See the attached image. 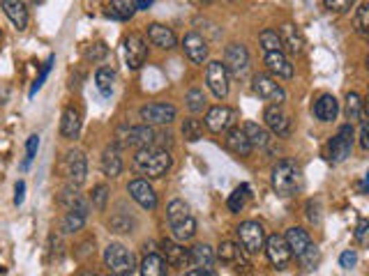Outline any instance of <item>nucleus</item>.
<instances>
[{
    "instance_id": "nucleus-40",
    "label": "nucleus",
    "mask_w": 369,
    "mask_h": 276,
    "mask_svg": "<svg viewBox=\"0 0 369 276\" xmlns=\"http://www.w3.org/2000/svg\"><path fill=\"white\" fill-rule=\"evenodd\" d=\"M187 108L192 110V113H201L203 108H206V95H203V90L199 88H192L187 92Z\"/></svg>"
},
{
    "instance_id": "nucleus-46",
    "label": "nucleus",
    "mask_w": 369,
    "mask_h": 276,
    "mask_svg": "<svg viewBox=\"0 0 369 276\" xmlns=\"http://www.w3.org/2000/svg\"><path fill=\"white\" fill-rule=\"evenodd\" d=\"M355 262H358V253H355L353 248H348V251H344V253L339 255V265L344 267V269L355 267Z\"/></svg>"
},
{
    "instance_id": "nucleus-29",
    "label": "nucleus",
    "mask_w": 369,
    "mask_h": 276,
    "mask_svg": "<svg viewBox=\"0 0 369 276\" xmlns=\"http://www.w3.org/2000/svg\"><path fill=\"white\" fill-rule=\"evenodd\" d=\"M102 170H104L106 177H118L122 172V159H120V152L115 145L104 150V155H102Z\"/></svg>"
},
{
    "instance_id": "nucleus-6",
    "label": "nucleus",
    "mask_w": 369,
    "mask_h": 276,
    "mask_svg": "<svg viewBox=\"0 0 369 276\" xmlns=\"http://www.w3.org/2000/svg\"><path fill=\"white\" fill-rule=\"evenodd\" d=\"M238 241L245 253H258L265 244V230L258 221H243L240 226L236 228Z\"/></svg>"
},
{
    "instance_id": "nucleus-39",
    "label": "nucleus",
    "mask_w": 369,
    "mask_h": 276,
    "mask_svg": "<svg viewBox=\"0 0 369 276\" xmlns=\"http://www.w3.org/2000/svg\"><path fill=\"white\" fill-rule=\"evenodd\" d=\"M108 10H111V17L120 19V21H127V19L134 17L136 7H134V3H127V0H115V3H111Z\"/></svg>"
},
{
    "instance_id": "nucleus-25",
    "label": "nucleus",
    "mask_w": 369,
    "mask_h": 276,
    "mask_svg": "<svg viewBox=\"0 0 369 276\" xmlns=\"http://www.w3.org/2000/svg\"><path fill=\"white\" fill-rule=\"evenodd\" d=\"M339 113V101L334 99V95H321L316 103H314V115L321 122H332Z\"/></svg>"
},
{
    "instance_id": "nucleus-2",
    "label": "nucleus",
    "mask_w": 369,
    "mask_h": 276,
    "mask_svg": "<svg viewBox=\"0 0 369 276\" xmlns=\"http://www.w3.org/2000/svg\"><path fill=\"white\" fill-rule=\"evenodd\" d=\"M167 217L176 241H189L196 235V219L184 200H171L167 207Z\"/></svg>"
},
{
    "instance_id": "nucleus-14",
    "label": "nucleus",
    "mask_w": 369,
    "mask_h": 276,
    "mask_svg": "<svg viewBox=\"0 0 369 276\" xmlns=\"http://www.w3.org/2000/svg\"><path fill=\"white\" fill-rule=\"evenodd\" d=\"M125 60L129 69H141L143 62L148 60V44L143 41V37L139 34H129L125 39Z\"/></svg>"
},
{
    "instance_id": "nucleus-12",
    "label": "nucleus",
    "mask_w": 369,
    "mask_h": 276,
    "mask_svg": "<svg viewBox=\"0 0 369 276\" xmlns=\"http://www.w3.org/2000/svg\"><path fill=\"white\" fill-rule=\"evenodd\" d=\"M236 110L229 106H213L206 113V127L213 131V134H224V131L234 129L236 124Z\"/></svg>"
},
{
    "instance_id": "nucleus-50",
    "label": "nucleus",
    "mask_w": 369,
    "mask_h": 276,
    "mask_svg": "<svg viewBox=\"0 0 369 276\" xmlns=\"http://www.w3.org/2000/svg\"><path fill=\"white\" fill-rule=\"evenodd\" d=\"M307 219L314 221V224H319V219H321V214H319V205L314 203V200H310V203H307Z\"/></svg>"
},
{
    "instance_id": "nucleus-17",
    "label": "nucleus",
    "mask_w": 369,
    "mask_h": 276,
    "mask_svg": "<svg viewBox=\"0 0 369 276\" xmlns=\"http://www.w3.org/2000/svg\"><path fill=\"white\" fill-rule=\"evenodd\" d=\"M127 191L129 196H132L136 203H139L143 210H155L157 207V193L153 186L148 184V179H132V182L127 184Z\"/></svg>"
},
{
    "instance_id": "nucleus-22",
    "label": "nucleus",
    "mask_w": 369,
    "mask_h": 276,
    "mask_svg": "<svg viewBox=\"0 0 369 276\" xmlns=\"http://www.w3.org/2000/svg\"><path fill=\"white\" fill-rule=\"evenodd\" d=\"M162 258H164V262L167 265H171V267H187L189 262V248H184L182 244H178V241H171V239H167V241H162Z\"/></svg>"
},
{
    "instance_id": "nucleus-28",
    "label": "nucleus",
    "mask_w": 369,
    "mask_h": 276,
    "mask_svg": "<svg viewBox=\"0 0 369 276\" xmlns=\"http://www.w3.org/2000/svg\"><path fill=\"white\" fill-rule=\"evenodd\" d=\"M81 131V113L79 108L67 106L63 110V120H60V134L65 138H77Z\"/></svg>"
},
{
    "instance_id": "nucleus-55",
    "label": "nucleus",
    "mask_w": 369,
    "mask_h": 276,
    "mask_svg": "<svg viewBox=\"0 0 369 276\" xmlns=\"http://www.w3.org/2000/svg\"><path fill=\"white\" fill-rule=\"evenodd\" d=\"M111 276H113V274H111Z\"/></svg>"
},
{
    "instance_id": "nucleus-27",
    "label": "nucleus",
    "mask_w": 369,
    "mask_h": 276,
    "mask_svg": "<svg viewBox=\"0 0 369 276\" xmlns=\"http://www.w3.org/2000/svg\"><path fill=\"white\" fill-rule=\"evenodd\" d=\"M265 65L272 74H277L279 79H293V65L289 62V58L277 51V53H265Z\"/></svg>"
},
{
    "instance_id": "nucleus-16",
    "label": "nucleus",
    "mask_w": 369,
    "mask_h": 276,
    "mask_svg": "<svg viewBox=\"0 0 369 276\" xmlns=\"http://www.w3.org/2000/svg\"><path fill=\"white\" fill-rule=\"evenodd\" d=\"M222 65L227 67L229 74L240 76L249 65V53H247V48H245V44H229Z\"/></svg>"
},
{
    "instance_id": "nucleus-30",
    "label": "nucleus",
    "mask_w": 369,
    "mask_h": 276,
    "mask_svg": "<svg viewBox=\"0 0 369 276\" xmlns=\"http://www.w3.org/2000/svg\"><path fill=\"white\" fill-rule=\"evenodd\" d=\"M243 134L247 136V141H249V145H252V150H254V148H265V145L270 143L268 129L261 127V124H256V122H245Z\"/></svg>"
},
{
    "instance_id": "nucleus-41",
    "label": "nucleus",
    "mask_w": 369,
    "mask_h": 276,
    "mask_svg": "<svg viewBox=\"0 0 369 276\" xmlns=\"http://www.w3.org/2000/svg\"><path fill=\"white\" fill-rule=\"evenodd\" d=\"M355 30H358V34H362V37H367L369 32V5L362 3L358 10H355Z\"/></svg>"
},
{
    "instance_id": "nucleus-31",
    "label": "nucleus",
    "mask_w": 369,
    "mask_h": 276,
    "mask_svg": "<svg viewBox=\"0 0 369 276\" xmlns=\"http://www.w3.org/2000/svg\"><path fill=\"white\" fill-rule=\"evenodd\" d=\"M139 269L141 276H167V262L160 253H146Z\"/></svg>"
},
{
    "instance_id": "nucleus-3",
    "label": "nucleus",
    "mask_w": 369,
    "mask_h": 276,
    "mask_svg": "<svg viewBox=\"0 0 369 276\" xmlns=\"http://www.w3.org/2000/svg\"><path fill=\"white\" fill-rule=\"evenodd\" d=\"M171 164H173V159H171L169 150L143 148V150H136V155H134L136 170H139L141 175H148V177L167 175L169 168H171Z\"/></svg>"
},
{
    "instance_id": "nucleus-44",
    "label": "nucleus",
    "mask_w": 369,
    "mask_h": 276,
    "mask_svg": "<svg viewBox=\"0 0 369 276\" xmlns=\"http://www.w3.org/2000/svg\"><path fill=\"white\" fill-rule=\"evenodd\" d=\"M51 65H53V55H51L49 60H46V65L42 67V74H39V76H37V81L32 83V88H30V97H35L37 90L42 88V83L46 81V76H49V72H51Z\"/></svg>"
},
{
    "instance_id": "nucleus-15",
    "label": "nucleus",
    "mask_w": 369,
    "mask_h": 276,
    "mask_svg": "<svg viewBox=\"0 0 369 276\" xmlns=\"http://www.w3.org/2000/svg\"><path fill=\"white\" fill-rule=\"evenodd\" d=\"M182 51L194 65H203L208 58V41L199 32H187L182 37Z\"/></svg>"
},
{
    "instance_id": "nucleus-8",
    "label": "nucleus",
    "mask_w": 369,
    "mask_h": 276,
    "mask_svg": "<svg viewBox=\"0 0 369 276\" xmlns=\"http://www.w3.org/2000/svg\"><path fill=\"white\" fill-rule=\"evenodd\" d=\"M351 150H353V124H341L337 134L332 136L330 145H328L330 161L341 164L344 159L351 157Z\"/></svg>"
},
{
    "instance_id": "nucleus-38",
    "label": "nucleus",
    "mask_w": 369,
    "mask_h": 276,
    "mask_svg": "<svg viewBox=\"0 0 369 276\" xmlns=\"http://www.w3.org/2000/svg\"><path fill=\"white\" fill-rule=\"evenodd\" d=\"M182 136H184V141H189V143H196V141H201L203 138V124L199 120H184L182 122Z\"/></svg>"
},
{
    "instance_id": "nucleus-26",
    "label": "nucleus",
    "mask_w": 369,
    "mask_h": 276,
    "mask_svg": "<svg viewBox=\"0 0 369 276\" xmlns=\"http://www.w3.org/2000/svg\"><path fill=\"white\" fill-rule=\"evenodd\" d=\"M224 143H227V150L229 152H234L236 157H249V152H252V145L247 141V136L243 134V129H229L227 131V138H224Z\"/></svg>"
},
{
    "instance_id": "nucleus-18",
    "label": "nucleus",
    "mask_w": 369,
    "mask_h": 276,
    "mask_svg": "<svg viewBox=\"0 0 369 276\" xmlns=\"http://www.w3.org/2000/svg\"><path fill=\"white\" fill-rule=\"evenodd\" d=\"M215 258H220L224 265H231L236 269H247L249 267L247 255H245V251L236 244V241H222L220 248H217Z\"/></svg>"
},
{
    "instance_id": "nucleus-34",
    "label": "nucleus",
    "mask_w": 369,
    "mask_h": 276,
    "mask_svg": "<svg viewBox=\"0 0 369 276\" xmlns=\"http://www.w3.org/2000/svg\"><path fill=\"white\" fill-rule=\"evenodd\" d=\"M95 83H97V90L104 97L111 95L113 90V83H115V72L111 67H100L97 74H95Z\"/></svg>"
},
{
    "instance_id": "nucleus-48",
    "label": "nucleus",
    "mask_w": 369,
    "mask_h": 276,
    "mask_svg": "<svg viewBox=\"0 0 369 276\" xmlns=\"http://www.w3.org/2000/svg\"><path fill=\"white\" fill-rule=\"evenodd\" d=\"M323 5L332 12H348L351 10V3H348V0H325Z\"/></svg>"
},
{
    "instance_id": "nucleus-45",
    "label": "nucleus",
    "mask_w": 369,
    "mask_h": 276,
    "mask_svg": "<svg viewBox=\"0 0 369 276\" xmlns=\"http://www.w3.org/2000/svg\"><path fill=\"white\" fill-rule=\"evenodd\" d=\"M108 53V48H106V44H102V41H97V44H93L91 48H88V60H93V62H97V60H102L104 55Z\"/></svg>"
},
{
    "instance_id": "nucleus-1",
    "label": "nucleus",
    "mask_w": 369,
    "mask_h": 276,
    "mask_svg": "<svg viewBox=\"0 0 369 276\" xmlns=\"http://www.w3.org/2000/svg\"><path fill=\"white\" fill-rule=\"evenodd\" d=\"M270 182H272V189H275V193H279V196H293V193H298L303 189V170H300V166L296 161H291V159H282V161L275 164V168H272Z\"/></svg>"
},
{
    "instance_id": "nucleus-33",
    "label": "nucleus",
    "mask_w": 369,
    "mask_h": 276,
    "mask_svg": "<svg viewBox=\"0 0 369 276\" xmlns=\"http://www.w3.org/2000/svg\"><path fill=\"white\" fill-rule=\"evenodd\" d=\"M88 219V212H81V210H67L65 219H63V233L72 235V233H79L81 228H84Z\"/></svg>"
},
{
    "instance_id": "nucleus-19",
    "label": "nucleus",
    "mask_w": 369,
    "mask_h": 276,
    "mask_svg": "<svg viewBox=\"0 0 369 276\" xmlns=\"http://www.w3.org/2000/svg\"><path fill=\"white\" fill-rule=\"evenodd\" d=\"M263 120H265V127H268L272 134L279 136V138H286L291 134V120H289V115L284 113L279 106H270V108H265V113H263Z\"/></svg>"
},
{
    "instance_id": "nucleus-7",
    "label": "nucleus",
    "mask_w": 369,
    "mask_h": 276,
    "mask_svg": "<svg viewBox=\"0 0 369 276\" xmlns=\"http://www.w3.org/2000/svg\"><path fill=\"white\" fill-rule=\"evenodd\" d=\"M139 115L146 127L169 124L176 120V106L173 103H167V101H153V103H146V106L139 110Z\"/></svg>"
},
{
    "instance_id": "nucleus-53",
    "label": "nucleus",
    "mask_w": 369,
    "mask_h": 276,
    "mask_svg": "<svg viewBox=\"0 0 369 276\" xmlns=\"http://www.w3.org/2000/svg\"><path fill=\"white\" fill-rule=\"evenodd\" d=\"M23 196H26V184L23 182H17V186H15V205H21L23 203Z\"/></svg>"
},
{
    "instance_id": "nucleus-36",
    "label": "nucleus",
    "mask_w": 369,
    "mask_h": 276,
    "mask_svg": "<svg viewBox=\"0 0 369 276\" xmlns=\"http://www.w3.org/2000/svg\"><path fill=\"white\" fill-rule=\"evenodd\" d=\"M258 41H261V46H263V51L265 53H277V51H282V41H279V34L277 30H263L261 34H258ZM284 53V51H282Z\"/></svg>"
},
{
    "instance_id": "nucleus-4",
    "label": "nucleus",
    "mask_w": 369,
    "mask_h": 276,
    "mask_svg": "<svg viewBox=\"0 0 369 276\" xmlns=\"http://www.w3.org/2000/svg\"><path fill=\"white\" fill-rule=\"evenodd\" d=\"M173 143V136L169 131H157L155 127H146V124H139V127H129L125 134V145H132V148H155V150H167Z\"/></svg>"
},
{
    "instance_id": "nucleus-49",
    "label": "nucleus",
    "mask_w": 369,
    "mask_h": 276,
    "mask_svg": "<svg viewBox=\"0 0 369 276\" xmlns=\"http://www.w3.org/2000/svg\"><path fill=\"white\" fill-rule=\"evenodd\" d=\"M360 148L367 150L369 148V141H367V117H365V110H362L360 115Z\"/></svg>"
},
{
    "instance_id": "nucleus-23",
    "label": "nucleus",
    "mask_w": 369,
    "mask_h": 276,
    "mask_svg": "<svg viewBox=\"0 0 369 276\" xmlns=\"http://www.w3.org/2000/svg\"><path fill=\"white\" fill-rule=\"evenodd\" d=\"M148 41L153 46H160L164 51H169V48L176 46V32L171 30V28L162 26V23H150L148 26Z\"/></svg>"
},
{
    "instance_id": "nucleus-37",
    "label": "nucleus",
    "mask_w": 369,
    "mask_h": 276,
    "mask_svg": "<svg viewBox=\"0 0 369 276\" xmlns=\"http://www.w3.org/2000/svg\"><path fill=\"white\" fill-rule=\"evenodd\" d=\"M247 198H249V186H247V184L238 186V189L231 193L229 200H227L229 210H231V212H240L243 207H245V203H247Z\"/></svg>"
},
{
    "instance_id": "nucleus-32",
    "label": "nucleus",
    "mask_w": 369,
    "mask_h": 276,
    "mask_svg": "<svg viewBox=\"0 0 369 276\" xmlns=\"http://www.w3.org/2000/svg\"><path fill=\"white\" fill-rule=\"evenodd\" d=\"M189 260H192L194 265L210 269L215 262V251L208 244H194L192 248H189Z\"/></svg>"
},
{
    "instance_id": "nucleus-47",
    "label": "nucleus",
    "mask_w": 369,
    "mask_h": 276,
    "mask_svg": "<svg viewBox=\"0 0 369 276\" xmlns=\"http://www.w3.org/2000/svg\"><path fill=\"white\" fill-rule=\"evenodd\" d=\"M300 260H303L307 267H314V262L319 260V248L314 246V244H310V248H307V251L300 255Z\"/></svg>"
},
{
    "instance_id": "nucleus-20",
    "label": "nucleus",
    "mask_w": 369,
    "mask_h": 276,
    "mask_svg": "<svg viewBox=\"0 0 369 276\" xmlns=\"http://www.w3.org/2000/svg\"><path fill=\"white\" fill-rule=\"evenodd\" d=\"M279 41H282V51L286 48L291 55H300L303 53V48H305V37H303V32H300V28L298 26H293V23H284L282 28H279Z\"/></svg>"
},
{
    "instance_id": "nucleus-42",
    "label": "nucleus",
    "mask_w": 369,
    "mask_h": 276,
    "mask_svg": "<svg viewBox=\"0 0 369 276\" xmlns=\"http://www.w3.org/2000/svg\"><path fill=\"white\" fill-rule=\"evenodd\" d=\"M37 148H39V136L32 134V136L28 138V143H26V159H23L21 168H28L30 161H32V159H35V155H37Z\"/></svg>"
},
{
    "instance_id": "nucleus-21",
    "label": "nucleus",
    "mask_w": 369,
    "mask_h": 276,
    "mask_svg": "<svg viewBox=\"0 0 369 276\" xmlns=\"http://www.w3.org/2000/svg\"><path fill=\"white\" fill-rule=\"evenodd\" d=\"M282 237L286 241V246H289L291 255H296V258H300V255H303L307 248H310V244H312L310 233H307L305 228H300V226L289 228V230H286Z\"/></svg>"
},
{
    "instance_id": "nucleus-51",
    "label": "nucleus",
    "mask_w": 369,
    "mask_h": 276,
    "mask_svg": "<svg viewBox=\"0 0 369 276\" xmlns=\"http://www.w3.org/2000/svg\"><path fill=\"white\" fill-rule=\"evenodd\" d=\"M184 276H220V274H217L215 269H208V267H196V269L184 272Z\"/></svg>"
},
{
    "instance_id": "nucleus-24",
    "label": "nucleus",
    "mask_w": 369,
    "mask_h": 276,
    "mask_svg": "<svg viewBox=\"0 0 369 276\" xmlns=\"http://www.w3.org/2000/svg\"><path fill=\"white\" fill-rule=\"evenodd\" d=\"M0 7H3L5 17L12 21V26L17 30H26V26H28V10H26L23 3H19V0H3Z\"/></svg>"
},
{
    "instance_id": "nucleus-35",
    "label": "nucleus",
    "mask_w": 369,
    "mask_h": 276,
    "mask_svg": "<svg viewBox=\"0 0 369 276\" xmlns=\"http://www.w3.org/2000/svg\"><path fill=\"white\" fill-rule=\"evenodd\" d=\"M362 110H365L362 97L358 92H348V97H346V120H351L348 124H353L355 120H360Z\"/></svg>"
},
{
    "instance_id": "nucleus-54",
    "label": "nucleus",
    "mask_w": 369,
    "mask_h": 276,
    "mask_svg": "<svg viewBox=\"0 0 369 276\" xmlns=\"http://www.w3.org/2000/svg\"><path fill=\"white\" fill-rule=\"evenodd\" d=\"M150 5H153V3H150V0H139V3H134L136 10H148Z\"/></svg>"
},
{
    "instance_id": "nucleus-52",
    "label": "nucleus",
    "mask_w": 369,
    "mask_h": 276,
    "mask_svg": "<svg viewBox=\"0 0 369 276\" xmlns=\"http://www.w3.org/2000/svg\"><path fill=\"white\" fill-rule=\"evenodd\" d=\"M367 219H360V224H358V228H355V239L358 241H365V235H367Z\"/></svg>"
},
{
    "instance_id": "nucleus-10",
    "label": "nucleus",
    "mask_w": 369,
    "mask_h": 276,
    "mask_svg": "<svg viewBox=\"0 0 369 276\" xmlns=\"http://www.w3.org/2000/svg\"><path fill=\"white\" fill-rule=\"evenodd\" d=\"M252 90H254V95H258L265 101H272L275 106H279V103L286 99L284 88L268 74H256L254 83H252Z\"/></svg>"
},
{
    "instance_id": "nucleus-13",
    "label": "nucleus",
    "mask_w": 369,
    "mask_h": 276,
    "mask_svg": "<svg viewBox=\"0 0 369 276\" xmlns=\"http://www.w3.org/2000/svg\"><path fill=\"white\" fill-rule=\"evenodd\" d=\"M65 168L67 177H70L72 186H81L88 177V159L81 150H70L65 157Z\"/></svg>"
},
{
    "instance_id": "nucleus-43",
    "label": "nucleus",
    "mask_w": 369,
    "mask_h": 276,
    "mask_svg": "<svg viewBox=\"0 0 369 276\" xmlns=\"http://www.w3.org/2000/svg\"><path fill=\"white\" fill-rule=\"evenodd\" d=\"M91 200H93V205L97 207V210H104V207H106V200H108V186H106V184L95 186Z\"/></svg>"
},
{
    "instance_id": "nucleus-9",
    "label": "nucleus",
    "mask_w": 369,
    "mask_h": 276,
    "mask_svg": "<svg viewBox=\"0 0 369 276\" xmlns=\"http://www.w3.org/2000/svg\"><path fill=\"white\" fill-rule=\"evenodd\" d=\"M206 83H208L210 92H213V95L217 97V99H227L229 88H231V81H229L227 67H224L220 60L208 62V69H206Z\"/></svg>"
},
{
    "instance_id": "nucleus-5",
    "label": "nucleus",
    "mask_w": 369,
    "mask_h": 276,
    "mask_svg": "<svg viewBox=\"0 0 369 276\" xmlns=\"http://www.w3.org/2000/svg\"><path fill=\"white\" fill-rule=\"evenodd\" d=\"M104 262L113 276H132L136 272L134 253L125 244H118V241H113V244L104 248Z\"/></svg>"
},
{
    "instance_id": "nucleus-11",
    "label": "nucleus",
    "mask_w": 369,
    "mask_h": 276,
    "mask_svg": "<svg viewBox=\"0 0 369 276\" xmlns=\"http://www.w3.org/2000/svg\"><path fill=\"white\" fill-rule=\"evenodd\" d=\"M263 248H265V255H268L270 265L275 269H286V267H289L293 255L289 251V246H286L282 235H270V237H265Z\"/></svg>"
}]
</instances>
